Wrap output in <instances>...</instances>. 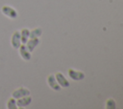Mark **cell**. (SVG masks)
<instances>
[{
    "label": "cell",
    "instance_id": "1",
    "mask_svg": "<svg viewBox=\"0 0 123 109\" xmlns=\"http://www.w3.org/2000/svg\"><path fill=\"white\" fill-rule=\"evenodd\" d=\"M1 12L5 16H7L8 18H10V19H15L18 16L17 11L15 9H13L12 7H10L8 5H5V6H3L1 8Z\"/></svg>",
    "mask_w": 123,
    "mask_h": 109
},
{
    "label": "cell",
    "instance_id": "2",
    "mask_svg": "<svg viewBox=\"0 0 123 109\" xmlns=\"http://www.w3.org/2000/svg\"><path fill=\"white\" fill-rule=\"evenodd\" d=\"M11 45L13 49H18L21 45V38H20V32L14 31L11 37Z\"/></svg>",
    "mask_w": 123,
    "mask_h": 109
},
{
    "label": "cell",
    "instance_id": "3",
    "mask_svg": "<svg viewBox=\"0 0 123 109\" xmlns=\"http://www.w3.org/2000/svg\"><path fill=\"white\" fill-rule=\"evenodd\" d=\"M31 93H30V90L28 88H25V87H19L17 89H15L14 91H12V97L14 98L15 99L19 98H22V97H25V96H29Z\"/></svg>",
    "mask_w": 123,
    "mask_h": 109
},
{
    "label": "cell",
    "instance_id": "4",
    "mask_svg": "<svg viewBox=\"0 0 123 109\" xmlns=\"http://www.w3.org/2000/svg\"><path fill=\"white\" fill-rule=\"evenodd\" d=\"M32 102V98L29 96H25V97H22V98H19L16 99V105H17V108H24V107H27L29 104H31Z\"/></svg>",
    "mask_w": 123,
    "mask_h": 109
},
{
    "label": "cell",
    "instance_id": "5",
    "mask_svg": "<svg viewBox=\"0 0 123 109\" xmlns=\"http://www.w3.org/2000/svg\"><path fill=\"white\" fill-rule=\"evenodd\" d=\"M18 50H19V54H20L22 59H24L26 61H29L31 59V52L27 49L25 44H21L19 46Z\"/></svg>",
    "mask_w": 123,
    "mask_h": 109
},
{
    "label": "cell",
    "instance_id": "6",
    "mask_svg": "<svg viewBox=\"0 0 123 109\" xmlns=\"http://www.w3.org/2000/svg\"><path fill=\"white\" fill-rule=\"evenodd\" d=\"M47 83L48 85L55 91H60L61 90V86L59 85L58 81L56 80V77L54 75H49L47 76Z\"/></svg>",
    "mask_w": 123,
    "mask_h": 109
},
{
    "label": "cell",
    "instance_id": "7",
    "mask_svg": "<svg viewBox=\"0 0 123 109\" xmlns=\"http://www.w3.org/2000/svg\"><path fill=\"white\" fill-rule=\"evenodd\" d=\"M68 76L73 79V80H82L85 77V74L80 71H75L73 69H68Z\"/></svg>",
    "mask_w": 123,
    "mask_h": 109
},
{
    "label": "cell",
    "instance_id": "8",
    "mask_svg": "<svg viewBox=\"0 0 123 109\" xmlns=\"http://www.w3.org/2000/svg\"><path fill=\"white\" fill-rule=\"evenodd\" d=\"M55 77H56V80L58 81L59 85L63 87V88H66V87H69V82L67 81V79L63 76V75L62 73H57L55 75Z\"/></svg>",
    "mask_w": 123,
    "mask_h": 109
},
{
    "label": "cell",
    "instance_id": "9",
    "mask_svg": "<svg viewBox=\"0 0 123 109\" xmlns=\"http://www.w3.org/2000/svg\"><path fill=\"white\" fill-rule=\"evenodd\" d=\"M38 44H39V39L38 38H29L25 45H26L27 49L32 53Z\"/></svg>",
    "mask_w": 123,
    "mask_h": 109
},
{
    "label": "cell",
    "instance_id": "10",
    "mask_svg": "<svg viewBox=\"0 0 123 109\" xmlns=\"http://www.w3.org/2000/svg\"><path fill=\"white\" fill-rule=\"evenodd\" d=\"M20 32V38H21V44H26L28 39L30 38V31L27 28L22 29Z\"/></svg>",
    "mask_w": 123,
    "mask_h": 109
},
{
    "label": "cell",
    "instance_id": "11",
    "mask_svg": "<svg viewBox=\"0 0 123 109\" xmlns=\"http://www.w3.org/2000/svg\"><path fill=\"white\" fill-rule=\"evenodd\" d=\"M42 34V30L40 28H36L30 31V38H38Z\"/></svg>",
    "mask_w": 123,
    "mask_h": 109
},
{
    "label": "cell",
    "instance_id": "12",
    "mask_svg": "<svg viewBox=\"0 0 123 109\" xmlns=\"http://www.w3.org/2000/svg\"><path fill=\"white\" fill-rule=\"evenodd\" d=\"M7 108L8 109H16L17 108V105H16V99L14 98H10L8 100H7V104H6Z\"/></svg>",
    "mask_w": 123,
    "mask_h": 109
},
{
    "label": "cell",
    "instance_id": "13",
    "mask_svg": "<svg viewBox=\"0 0 123 109\" xmlns=\"http://www.w3.org/2000/svg\"><path fill=\"white\" fill-rule=\"evenodd\" d=\"M106 108L107 109H114L115 108V101L112 98H109L106 102Z\"/></svg>",
    "mask_w": 123,
    "mask_h": 109
}]
</instances>
